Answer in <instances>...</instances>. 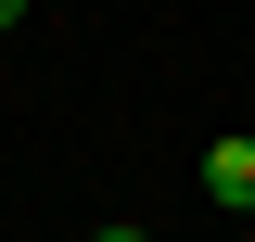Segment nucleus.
<instances>
[{"label": "nucleus", "instance_id": "f257e3e1", "mask_svg": "<svg viewBox=\"0 0 255 242\" xmlns=\"http://www.w3.org/2000/svg\"><path fill=\"white\" fill-rule=\"evenodd\" d=\"M204 191L255 217V140H243V127H230V140H204Z\"/></svg>", "mask_w": 255, "mask_h": 242}, {"label": "nucleus", "instance_id": "f03ea898", "mask_svg": "<svg viewBox=\"0 0 255 242\" xmlns=\"http://www.w3.org/2000/svg\"><path fill=\"white\" fill-rule=\"evenodd\" d=\"M0 26H26V0H0Z\"/></svg>", "mask_w": 255, "mask_h": 242}, {"label": "nucleus", "instance_id": "7ed1b4c3", "mask_svg": "<svg viewBox=\"0 0 255 242\" xmlns=\"http://www.w3.org/2000/svg\"><path fill=\"white\" fill-rule=\"evenodd\" d=\"M90 242H140V230H90Z\"/></svg>", "mask_w": 255, "mask_h": 242}]
</instances>
